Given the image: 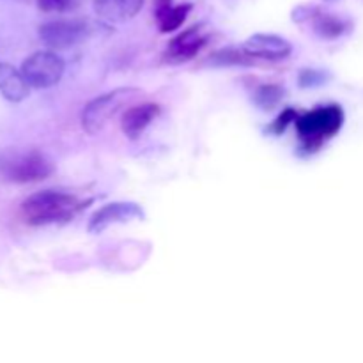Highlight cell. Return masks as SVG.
<instances>
[{
  "instance_id": "9a60e30c",
  "label": "cell",
  "mask_w": 363,
  "mask_h": 363,
  "mask_svg": "<svg viewBox=\"0 0 363 363\" xmlns=\"http://www.w3.org/2000/svg\"><path fill=\"white\" fill-rule=\"evenodd\" d=\"M284 98H286V89L279 84L259 85L254 91V96H252L255 105L261 110H264V112L277 108V106L284 101Z\"/></svg>"
},
{
  "instance_id": "5b68a950",
  "label": "cell",
  "mask_w": 363,
  "mask_h": 363,
  "mask_svg": "<svg viewBox=\"0 0 363 363\" xmlns=\"http://www.w3.org/2000/svg\"><path fill=\"white\" fill-rule=\"evenodd\" d=\"M39 39L50 50H66L80 45L85 39L91 38L92 23L84 18L74 20H52L43 23L38 28Z\"/></svg>"
},
{
  "instance_id": "7a4b0ae2",
  "label": "cell",
  "mask_w": 363,
  "mask_h": 363,
  "mask_svg": "<svg viewBox=\"0 0 363 363\" xmlns=\"http://www.w3.org/2000/svg\"><path fill=\"white\" fill-rule=\"evenodd\" d=\"M344 113L339 105L315 106L311 112L298 116L296 126L298 137H300L301 151L307 155L318 151L326 140L333 137L342 128Z\"/></svg>"
},
{
  "instance_id": "e0dca14e",
  "label": "cell",
  "mask_w": 363,
  "mask_h": 363,
  "mask_svg": "<svg viewBox=\"0 0 363 363\" xmlns=\"http://www.w3.org/2000/svg\"><path fill=\"white\" fill-rule=\"evenodd\" d=\"M35 6L43 13H69L77 9L78 0H35Z\"/></svg>"
},
{
  "instance_id": "6da1fadb",
  "label": "cell",
  "mask_w": 363,
  "mask_h": 363,
  "mask_svg": "<svg viewBox=\"0 0 363 363\" xmlns=\"http://www.w3.org/2000/svg\"><path fill=\"white\" fill-rule=\"evenodd\" d=\"M84 206L85 202L67 191L41 190L21 202L20 213L28 225L41 227L69 222Z\"/></svg>"
},
{
  "instance_id": "5bb4252c",
  "label": "cell",
  "mask_w": 363,
  "mask_h": 363,
  "mask_svg": "<svg viewBox=\"0 0 363 363\" xmlns=\"http://www.w3.org/2000/svg\"><path fill=\"white\" fill-rule=\"evenodd\" d=\"M308 21L312 23V28H314L315 34L323 39H335L342 34L344 30V23L340 18L333 16V14L328 13H321L318 7L312 9L311 18Z\"/></svg>"
},
{
  "instance_id": "8fae6325",
  "label": "cell",
  "mask_w": 363,
  "mask_h": 363,
  "mask_svg": "<svg viewBox=\"0 0 363 363\" xmlns=\"http://www.w3.org/2000/svg\"><path fill=\"white\" fill-rule=\"evenodd\" d=\"M144 0H94L92 7L101 20L108 23H123L140 13Z\"/></svg>"
},
{
  "instance_id": "ac0fdd59",
  "label": "cell",
  "mask_w": 363,
  "mask_h": 363,
  "mask_svg": "<svg viewBox=\"0 0 363 363\" xmlns=\"http://www.w3.org/2000/svg\"><path fill=\"white\" fill-rule=\"evenodd\" d=\"M298 84H300V87L303 89L319 87V85L326 84V73L321 69H314V67H307V69L300 71Z\"/></svg>"
},
{
  "instance_id": "52a82bcc",
  "label": "cell",
  "mask_w": 363,
  "mask_h": 363,
  "mask_svg": "<svg viewBox=\"0 0 363 363\" xmlns=\"http://www.w3.org/2000/svg\"><path fill=\"white\" fill-rule=\"evenodd\" d=\"M144 209L140 204L130 201L110 202V204L101 206L89 220L87 230L91 234H101L112 225H123L133 220H144Z\"/></svg>"
},
{
  "instance_id": "d6986e66",
  "label": "cell",
  "mask_w": 363,
  "mask_h": 363,
  "mask_svg": "<svg viewBox=\"0 0 363 363\" xmlns=\"http://www.w3.org/2000/svg\"><path fill=\"white\" fill-rule=\"evenodd\" d=\"M298 116H300V113H298L296 110L286 108L282 113H280L279 117H277L275 121H273L272 126L268 128V131H269V133H272V135H282L284 131H286L287 128L291 126V124L296 123Z\"/></svg>"
},
{
  "instance_id": "30bf717a",
  "label": "cell",
  "mask_w": 363,
  "mask_h": 363,
  "mask_svg": "<svg viewBox=\"0 0 363 363\" xmlns=\"http://www.w3.org/2000/svg\"><path fill=\"white\" fill-rule=\"evenodd\" d=\"M162 113V106L158 103H140V105L130 106L124 112L123 121H121V130L130 140H137L144 135V131L158 119Z\"/></svg>"
},
{
  "instance_id": "4fadbf2b",
  "label": "cell",
  "mask_w": 363,
  "mask_h": 363,
  "mask_svg": "<svg viewBox=\"0 0 363 363\" xmlns=\"http://www.w3.org/2000/svg\"><path fill=\"white\" fill-rule=\"evenodd\" d=\"M191 7H194L191 4H179V6H174L172 4V6L167 7V9L155 13L160 32L170 34V32L177 30V28L186 21L188 14L191 13Z\"/></svg>"
},
{
  "instance_id": "7c38bea8",
  "label": "cell",
  "mask_w": 363,
  "mask_h": 363,
  "mask_svg": "<svg viewBox=\"0 0 363 363\" xmlns=\"http://www.w3.org/2000/svg\"><path fill=\"white\" fill-rule=\"evenodd\" d=\"M30 85L25 80L21 69H16L13 64L0 62V94L11 103H20L30 94Z\"/></svg>"
},
{
  "instance_id": "8992f818",
  "label": "cell",
  "mask_w": 363,
  "mask_h": 363,
  "mask_svg": "<svg viewBox=\"0 0 363 363\" xmlns=\"http://www.w3.org/2000/svg\"><path fill=\"white\" fill-rule=\"evenodd\" d=\"M53 170H55L53 163L38 151L11 156L2 163L4 177L18 184H30L48 179Z\"/></svg>"
},
{
  "instance_id": "3957f363",
  "label": "cell",
  "mask_w": 363,
  "mask_h": 363,
  "mask_svg": "<svg viewBox=\"0 0 363 363\" xmlns=\"http://www.w3.org/2000/svg\"><path fill=\"white\" fill-rule=\"evenodd\" d=\"M138 94H140V89L137 87H119L89 101L85 105L84 112H82V128H84L85 133L96 135L98 131H101L105 124L108 123L110 117L116 116L117 110L124 103L130 101Z\"/></svg>"
},
{
  "instance_id": "ffe728a7",
  "label": "cell",
  "mask_w": 363,
  "mask_h": 363,
  "mask_svg": "<svg viewBox=\"0 0 363 363\" xmlns=\"http://www.w3.org/2000/svg\"><path fill=\"white\" fill-rule=\"evenodd\" d=\"M170 6H172V0H155V13L167 9Z\"/></svg>"
},
{
  "instance_id": "277c9868",
  "label": "cell",
  "mask_w": 363,
  "mask_h": 363,
  "mask_svg": "<svg viewBox=\"0 0 363 363\" xmlns=\"http://www.w3.org/2000/svg\"><path fill=\"white\" fill-rule=\"evenodd\" d=\"M20 69L32 89H50L62 80L66 62L55 50H43L28 55Z\"/></svg>"
},
{
  "instance_id": "2e32d148",
  "label": "cell",
  "mask_w": 363,
  "mask_h": 363,
  "mask_svg": "<svg viewBox=\"0 0 363 363\" xmlns=\"http://www.w3.org/2000/svg\"><path fill=\"white\" fill-rule=\"evenodd\" d=\"M257 60L252 59L250 55H248L247 52L243 50V46L241 48H225V50H220V52H216L215 55L209 57V64H213V66H252V64H255Z\"/></svg>"
},
{
  "instance_id": "9c48e42d",
  "label": "cell",
  "mask_w": 363,
  "mask_h": 363,
  "mask_svg": "<svg viewBox=\"0 0 363 363\" xmlns=\"http://www.w3.org/2000/svg\"><path fill=\"white\" fill-rule=\"evenodd\" d=\"M243 50L255 60H268V62H279L287 59L293 52V45L286 38L279 34H268L259 32L250 35L243 43Z\"/></svg>"
},
{
  "instance_id": "ba28073f",
  "label": "cell",
  "mask_w": 363,
  "mask_h": 363,
  "mask_svg": "<svg viewBox=\"0 0 363 363\" xmlns=\"http://www.w3.org/2000/svg\"><path fill=\"white\" fill-rule=\"evenodd\" d=\"M211 35L204 25H194L169 43L165 50V60L169 64H183L195 59L202 48L209 43Z\"/></svg>"
}]
</instances>
